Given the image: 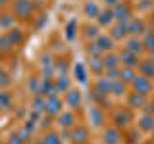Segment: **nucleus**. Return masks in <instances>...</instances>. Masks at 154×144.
<instances>
[{
    "label": "nucleus",
    "instance_id": "473e14b6",
    "mask_svg": "<svg viewBox=\"0 0 154 144\" xmlns=\"http://www.w3.org/2000/svg\"><path fill=\"white\" fill-rule=\"evenodd\" d=\"M12 104V94L8 90H0V108H10Z\"/></svg>",
    "mask_w": 154,
    "mask_h": 144
},
{
    "label": "nucleus",
    "instance_id": "49530a36",
    "mask_svg": "<svg viewBox=\"0 0 154 144\" xmlns=\"http://www.w3.org/2000/svg\"><path fill=\"white\" fill-rule=\"evenodd\" d=\"M150 52H152V62H154V50H150Z\"/></svg>",
    "mask_w": 154,
    "mask_h": 144
},
{
    "label": "nucleus",
    "instance_id": "20e7f679",
    "mask_svg": "<svg viewBox=\"0 0 154 144\" xmlns=\"http://www.w3.org/2000/svg\"><path fill=\"white\" fill-rule=\"evenodd\" d=\"M45 112L48 115H60L62 112H64V108H62V98L58 94H50V96H46V110Z\"/></svg>",
    "mask_w": 154,
    "mask_h": 144
},
{
    "label": "nucleus",
    "instance_id": "6e6552de",
    "mask_svg": "<svg viewBox=\"0 0 154 144\" xmlns=\"http://www.w3.org/2000/svg\"><path fill=\"white\" fill-rule=\"evenodd\" d=\"M89 119H91V123L94 125V127H104V113H102V110L98 108V106H91L89 108Z\"/></svg>",
    "mask_w": 154,
    "mask_h": 144
},
{
    "label": "nucleus",
    "instance_id": "a211bd4d",
    "mask_svg": "<svg viewBox=\"0 0 154 144\" xmlns=\"http://www.w3.org/2000/svg\"><path fill=\"white\" fill-rule=\"evenodd\" d=\"M94 42H96V46L102 50V54H104V52H108V50H112V46H114V38L108 37V35H98Z\"/></svg>",
    "mask_w": 154,
    "mask_h": 144
},
{
    "label": "nucleus",
    "instance_id": "8fccbe9b",
    "mask_svg": "<svg viewBox=\"0 0 154 144\" xmlns=\"http://www.w3.org/2000/svg\"><path fill=\"white\" fill-rule=\"evenodd\" d=\"M0 56H2V50H0Z\"/></svg>",
    "mask_w": 154,
    "mask_h": 144
},
{
    "label": "nucleus",
    "instance_id": "f03ea898",
    "mask_svg": "<svg viewBox=\"0 0 154 144\" xmlns=\"http://www.w3.org/2000/svg\"><path fill=\"white\" fill-rule=\"evenodd\" d=\"M131 119H133V115H131V112H129L127 108H119V110H116V113L112 117V123L118 129H125L129 123H131Z\"/></svg>",
    "mask_w": 154,
    "mask_h": 144
},
{
    "label": "nucleus",
    "instance_id": "423d86ee",
    "mask_svg": "<svg viewBox=\"0 0 154 144\" xmlns=\"http://www.w3.org/2000/svg\"><path fill=\"white\" fill-rule=\"evenodd\" d=\"M122 138H123V134H122V129H118L114 125V127H108L104 131V144H119L122 142Z\"/></svg>",
    "mask_w": 154,
    "mask_h": 144
},
{
    "label": "nucleus",
    "instance_id": "4468645a",
    "mask_svg": "<svg viewBox=\"0 0 154 144\" xmlns=\"http://www.w3.org/2000/svg\"><path fill=\"white\" fill-rule=\"evenodd\" d=\"M66 104L69 106L71 110L79 108V104H81V92H79V90H75V88L67 90V92H66Z\"/></svg>",
    "mask_w": 154,
    "mask_h": 144
},
{
    "label": "nucleus",
    "instance_id": "0eeeda50",
    "mask_svg": "<svg viewBox=\"0 0 154 144\" xmlns=\"http://www.w3.org/2000/svg\"><path fill=\"white\" fill-rule=\"evenodd\" d=\"M58 125L62 129H73L77 125V119H75V113L73 112H62L58 115Z\"/></svg>",
    "mask_w": 154,
    "mask_h": 144
},
{
    "label": "nucleus",
    "instance_id": "1a4fd4ad",
    "mask_svg": "<svg viewBox=\"0 0 154 144\" xmlns=\"http://www.w3.org/2000/svg\"><path fill=\"white\" fill-rule=\"evenodd\" d=\"M38 94H41V96L58 94V92H56V86H54V79H52V77H45V79H41V86H38Z\"/></svg>",
    "mask_w": 154,
    "mask_h": 144
},
{
    "label": "nucleus",
    "instance_id": "aec40b11",
    "mask_svg": "<svg viewBox=\"0 0 154 144\" xmlns=\"http://www.w3.org/2000/svg\"><path fill=\"white\" fill-rule=\"evenodd\" d=\"M139 71H141V75L148 77V79H152V77H154V62H152V60H143V62H139Z\"/></svg>",
    "mask_w": 154,
    "mask_h": 144
},
{
    "label": "nucleus",
    "instance_id": "e433bc0d",
    "mask_svg": "<svg viewBox=\"0 0 154 144\" xmlns=\"http://www.w3.org/2000/svg\"><path fill=\"white\" fill-rule=\"evenodd\" d=\"M10 48H12V42H10L8 35H4L2 38H0V50H2V52H6V50H10Z\"/></svg>",
    "mask_w": 154,
    "mask_h": 144
},
{
    "label": "nucleus",
    "instance_id": "c03bdc74",
    "mask_svg": "<svg viewBox=\"0 0 154 144\" xmlns=\"http://www.w3.org/2000/svg\"><path fill=\"white\" fill-rule=\"evenodd\" d=\"M104 4H108V6H116V4H118V0H104Z\"/></svg>",
    "mask_w": 154,
    "mask_h": 144
},
{
    "label": "nucleus",
    "instance_id": "58836bf2",
    "mask_svg": "<svg viewBox=\"0 0 154 144\" xmlns=\"http://www.w3.org/2000/svg\"><path fill=\"white\" fill-rule=\"evenodd\" d=\"M27 86H29V90H31L33 94H38V86H41V81H38V79H31Z\"/></svg>",
    "mask_w": 154,
    "mask_h": 144
},
{
    "label": "nucleus",
    "instance_id": "ddd939ff",
    "mask_svg": "<svg viewBox=\"0 0 154 144\" xmlns=\"http://www.w3.org/2000/svg\"><path fill=\"white\" fill-rule=\"evenodd\" d=\"M110 94H114V96L127 94V85H125V81H122V79L110 81Z\"/></svg>",
    "mask_w": 154,
    "mask_h": 144
},
{
    "label": "nucleus",
    "instance_id": "412c9836",
    "mask_svg": "<svg viewBox=\"0 0 154 144\" xmlns=\"http://www.w3.org/2000/svg\"><path fill=\"white\" fill-rule=\"evenodd\" d=\"M94 90H98L100 94L108 96L110 94V79H108V77H98L96 83H94Z\"/></svg>",
    "mask_w": 154,
    "mask_h": 144
},
{
    "label": "nucleus",
    "instance_id": "c756f323",
    "mask_svg": "<svg viewBox=\"0 0 154 144\" xmlns=\"http://www.w3.org/2000/svg\"><path fill=\"white\" fill-rule=\"evenodd\" d=\"M54 73L58 75H67V60H58L54 62Z\"/></svg>",
    "mask_w": 154,
    "mask_h": 144
},
{
    "label": "nucleus",
    "instance_id": "a18cd8bd",
    "mask_svg": "<svg viewBox=\"0 0 154 144\" xmlns=\"http://www.w3.org/2000/svg\"><path fill=\"white\" fill-rule=\"evenodd\" d=\"M150 112H152V113H154V100H152V108H150Z\"/></svg>",
    "mask_w": 154,
    "mask_h": 144
},
{
    "label": "nucleus",
    "instance_id": "a878e982",
    "mask_svg": "<svg viewBox=\"0 0 154 144\" xmlns=\"http://www.w3.org/2000/svg\"><path fill=\"white\" fill-rule=\"evenodd\" d=\"M91 69H93V73H96V75H100L106 69L104 62H102V58H100V56H93V58H91Z\"/></svg>",
    "mask_w": 154,
    "mask_h": 144
},
{
    "label": "nucleus",
    "instance_id": "f3484780",
    "mask_svg": "<svg viewBox=\"0 0 154 144\" xmlns=\"http://www.w3.org/2000/svg\"><path fill=\"white\" fill-rule=\"evenodd\" d=\"M143 106H144V96L143 94H139V92H129L127 94V108L137 110V108H143Z\"/></svg>",
    "mask_w": 154,
    "mask_h": 144
},
{
    "label": "nucleus",
    "instance_id": "c9c22d12",
    "mask_svg": "<svg viewBox=\"0 0 154 144\" xmlns=\"http://www.w3.org/2000/svg\"><path fill=\"white\" fill-rule=\"evenodd\" d=\"M143 44L146 50H154V35L152 33H146V37L143 38Z\"/></svg>",
    "mask_w": 154,
    "mask_h": 144
},
{
    "label": "nucleus",
    "instance_id": "72a5a7b5",
    "mask_svg": "<svg viewBox=\"0 0 154 144\" xmlns=\"http://www.w3.org/2000/svg\"><path fill=\"white\" fill-rule=\"evenodd\" d=\"M87 54H89L91 58H93V56H100V54H102V50L96 46V42H89V46H87Z\"/></svg>",
    "mask_w": 154,
    "mask_h": 144
},
{
    "label": "nucleus",
    "instance_id": "ea45409f",
    "mask_svg": "<svg viewBox=\"0 0 154 144\" xmlns=\"http://www.w3.org/2000/svg\"><path fill=\"white\" fill-rule=\"evenodd\" d=\"M27 140H23V138H21V134H12V136H10L8 138V144H25Z\"/></svg>",
    "mask_w": 154,
    "mask_h": 144
},
{
    "label": "nucleus",
    "instance_id": "7ed1b4c3",
    "mask_svg": "<svg viewBox=\"0 0 154 144\" xmlns=\"http://www.w3.org/2000/svg\"><path fill=\"white\" fill-rule=\"evenodd\" d=\"M31 14H33L31 0H16V2H14V16H16V17L27 19Z\"/></svg>",
    "mask_w": 154,
    "mask_h": 144
},
{
    "label": "nucleus",
    "instance_id": "5701e85b",
    "mask_svg": "<svg viewBox=\"0 0 154 144\" xmlns=\"http://www.w3.org/2000/svg\"><path fill=\"white\" fill-rule=\"evenodd\" d=\"M127 29H129V33H131L133 37L141 35V33H144V23L141 19H131V21H127Z\"/></svg>",
    "mask_w": 154,
    "mask_h": 144
},
{
    "label": "nucleus",
    "instance_id": "f704fd0d",
    "mask_svg": "<svg viewBox=\"0 0 154 144\" xmlns=\"http://www.w3.org/2000/svg\"><path fill=\"white\" fill-rule=\"evenodd\" d=\"M75 75H77V79H79V83H85V81H87L85 67L81 65V64H77V65H75Z\"/></svg>",
    "mask_w": 154,
    "mask_h": 144
},
{
    "label": "nucleus",
    "instance_id": "dca6fc26",
    "mask_svg": "<svg viewBox=\"0 0 154 144\" xmlns=\"http://www.w3.org/2000/svg\"><path fill=\"white\" fill-rule=\"evenodd\" d=\"M139 129L144 133H152L154 129V113H144L141 119H139Z\"/></svg>",
    "mask_w": 154,
    "mask_h": 144
},
{
    "label": "nucleus",
    "instance_id": "bb28decb",
    "mask_svg": "<svg viewBox=\"0 0 154 144\" xmlns=\"http://www.w3.org/2000/svg\"><path fill=\"white\" fill-rule=\"evenodd\" d=\"M8 38H10V42H12V46H17L19 42L23 40V33H21V29H10L8 31Z\"/></svg>",
    "mask_w": 154,
    "mask_h": 144
},
{
    "label": "nucleus",
    "instance_id": "f257e3e1",
    "mask_svg": "<svg viewBox=\"0 0 154 144\" xmlns=\"http://www.w3.org/2000/svg\"><path fill=\"white\" fill-rule=\"evenodd\" d=\"M129 85H131L133 92H139L143 96H148L152 92V79H148V77H144V75H137Z\"/></svg>",
    "mask_w": 154,
    "mask_h": 144
},
{
    "label": "nucleus",
    "instance_id": "2f4dec72",
    "mask_svg": "<svg viewBox=\"0 0 154 144\" xmlns=\"http://www.w3.org/2000/svg\"><path fill=\"white\" fill-rule=\"evenodd\" d=\"M12 25H14V16L2 14L0 16V29H12Z\"/></svg>",
    "mask_w": 154,
    "mask_h": 144
},
{
    "label": "nucleus",
    "instance_id": "4be33fe9",
    "mask_svg": "<svg viewBox=\"0 0 154 144\" xmlns=\"http://www.w3.org/2000/svg\"><path fill=\"white\" fill-rule=\"evenodd\" d=\"M114 19H116L114 12H112V10H106V12H100V16L96 17V21H98L100 27H108V25H112Z\"/></svg>",
    "mask_w": 154,
    "mask_h": 144
},
{
    "label": "nucleus",
    "instance_id": "6ab92c4d",
    "mask_svg": "<svg viewBox=\"0 0 154 144\" xmlns=\"http://www.w3.org/2000/svg\"><path fill=\"white\" fill-rule=\"evenodd\" d=\"M125 48H127L129 52H133V54H141V52L144 50V44H143V40H139L137 37H131V38H127V42H125Z\"/></svg>",
    "mask_w": 154,
    "mask_h": 144
},
{
    "label": "nucleus",
    "instance_id": "9d476101",
    "mask_svg": "<svg viewBox=\"0 0 154 144\" xmlns=\"http://www.w3.org/2000/svg\"><path fill=\"white\" fill-rule=\"evenodd\" d=\"M112 12H114V17L118 19V21H127V19L131 17V8H129V4H116Z\"/></svg>",
    "mask_w": 154,
    "mask_h": 144
},
{
    "label": "nucleus",
    "instance_id": "b1692460",
    "mask_svg": "<svg viewBox=\"0 0 154 144\" xmlns=\"http://www.w3.org/2000/svg\"><path fill=\"white\" fill-rule=\"evenodd\" d=\"M102 62H104L106 69H116V67H119V56H116V54H104Z\"/></svg>",
    "mask_w": 154,
    "mask_h": 144
},
{
    "label": "nucleus",
    "instance_id": "393cba45",
    "mask_svg": "<svg viewBox=\"0 0 154 144\" xmlns=\"http://www.w3.org/2000/svg\"><path fill=\"white\" fill-rule=\"evenodd\" d=\"M135 77H137V73H135V67H127V65H123L122 69H119V79L125 81V83H131Z\"/></svg>",
    "mask_w": 154,
    "mask_h": 144
},
{
    "label": "nucleus",
    "instance_id": "cd10ccee",
    "mask_svg": "<svg viewBox=\"0 0 154 144\" xmlns=\"http://www.w3.org/2000/svg\"><path fill=\"white\" fill-rule=\"evenodd\" d=\"M83 12H85V16H89V17H98V16H100V8L96 6L93 0H89V2L85 4Z\"/></svg>",
    "mask_w": 154,
    "mask_h": 144
},
{
    "label": "nucleus",
    "instance_id": "39448f33",
    "mask_svg": "<svg viewBox=\"0 0 154 144\" xmlns=\"http://www.w3.org/2000/svg\"><path fill=\"white\" fill-rule=\"evenodd\" d=\"M69 136H71V140H73V144H87L91 134H89V129L87 127H83V125H75V127L71 129Z\"/></svg>",
    "mask_w": 154,
    "mask_h": 144
},
{
    "label": "nucleus",
    "instance_id": "79ce46f5",
    "mask_svg": "<svg viewBox=\"0 0 154 144\" xmlns=\"http://www.w3.org/2000/svg\"><path fill=\"white\" fill-rule=\"evenodd\" d=\"M8 81H10V79H8L6 71H4L2 67H0V86H6V85H8Z\"/></svg>",
    "mask_w": 154,
    "mask_h": 144
},
{
    "label": "nucleus",
    "instance_id": "4c0bfd02",
    "mask_svg": "<svg viewBox=\"0 0 154 144\" xmlns=\"http://www.w3.org/2000/svg\"><path fill=\"white\" fill-rule=\"evenodd\" d=\"M85 35L89 37V38L93 37L94 40H96V37H98V29H96V27H93V25H87V27H85Z\"/></svg>",
    "mask_w": 154,
    "mask_h": 144
},
{
    "label": "nucleus",
    "instance_id": "f8f14e48",
    "mask_svg": "<svg viewBox=\"0 0 154 144\" xmlns=\"http://www.w3.org/2000/svg\"><path fill=\"white\" fill-rule=\"evenodd\" d=\"M119 62H122L123 65H127V67H137V65H139V62H137V54L129 52L127 48H123V50L119 52Z\"/></svg>",
    "mask_w": 154,
    "mask_h": 144
},
{
    "label": "nucleus",
    "instance_id": "9b49d317",
    "mask_svg": "<svg viewBox=\"0 0 154 144\" xmlns=\"http://www.w3.org/2000/svg\"><path fill=\"white\" fill-rule=\"evenodd\" d=\"M127 33H129L127 23H125V21H118V23L112 27V33H110V37H112L114 40H122V38L127 37Z\"/></svg>",
    "mask_w": 154,
    "mask_h": 144
},
{
    "label": "nucleus",
    "instance_id": "37998d69",
    "mask_svg": "<svg viewBox=\"0 0 154 144\" xmlns=\"http://www.w3.org/2000/svg\"><path fill=\"white\" fill-rule=\"evenodd\" d=\"M73 27H75V23H73V21L67 25V38H73Z\"/></svg>",
    "mask_w": 154,
    "mask_h": 144
},
{
    "label": "nucleus",
    "instance_id": "a19ab883",
    "mask_svg": "<svg viewBox=\"0 0 154 144\" xmlns=\"http://www.w3.org/2000/svg\"><path fill=\"white\" fill-rule=\"evenodd\" d=\"M106 77H108L110 81L119 79V67H116V69H106Z\"/></svg>",
    "mask_w": 154,
    "mask_h": 144
},
{
    "label": "nucleus",
    "instance_id": "de8ad7c7",
    "mask_svg": "<svg viewBox=\"0 0 154 144\" xmlns=\"http://www.w3.org/2000/svg\"><path fill=\"white\" fill-rule=\"evenodd\" d=\"M152 140H154V129H152Z\"/></svg>",
    "mask_w": 154,
    "mask_h": 144
},
{
    "label": "nucleus",
    "instance_id": "09e8293b",
    "mask_svg": "<svg viewBox=\"0 0 154 144\" xmlns=\"http://www.w3.org/2000/svg\"><path fill=\"white\" fill-rule=\"evenodd\" d=\"M131 144H139V142H131Z\"/></svg>",
    "mask_w": 154,
    "mask_h": 144
},
{
    "label": "nucleus",
    "instance_id": "c85d7f7f",
    "mask_svg": "<svg viewBox=\"0 0 154 144\" xmlns=\"http://www.w3.org/2000/svg\"><path fill=\"white\" fill-rule=\"evenodd\" d=\"M41 65H42V71L46 73V69H48V73H54V62H52V58H50V54H42V58H41Z\"/></svg>",
    "mask_w": 154,
    "mask_h": 144
},
{
    "label": "nucleus",
    "instance_id": "7c9ffc66",
    "mask_svg": "<svg viewBox=\"0 0 154 144\" xmlns=\"http://www.w3.org/2000/svg\"><path fill=\"white\" fill-rule=\"evenodd\" d=\"M42 144H64V142H62V138L56 133H46L42 136Z\"/></svg>",
    "mask_w": 154,
    "mask_h": 144
},
{
    "label": "nucleus",
    "instance_id": "2eb2a0df",
    "mask_svg": "<svg viewBox=\"0 0 154 144\" xmlns=\"http://www.w3.org/2000/svg\"><path fill=\"white\" fill-rule=\"evenodd\" d=\"M54 86H56V92H67L71 88V81L67 75H58L54 77Z\"/></svg>",
    "mask_w": 154,
    "mask_h": 144
}]
</instances>
